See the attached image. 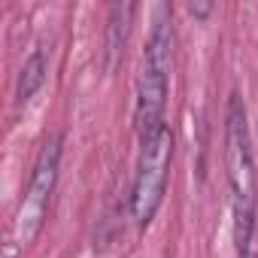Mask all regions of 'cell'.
Returning a JSON list of instances; mask_svg holds the SVG:
<instances>
[{
  "label": "cell",
  "instance_id": "cell-1",
  "mask_svg": "<svg viewBox=\"0 0 258 258\" xmlns=\"http://www.w3.org/2000/svg\"><path fill=\"white\" fill-rule=\"evenodd\" d=\"M173 67V28L167 22V10L158 13L149 46H146V58H143V70L137 79V109H134V124L140 143L155 137L164 127V106H167V76Z\"/></svg>",
  "mask_w": 258,
  "mask_h": 258
},
{
  "label": "cell",
  "instance_id": "cell-4",
  "mask_svg": "<svg viewBox=\"0 0 258 258\" xmlns=\"http://www.w3.org/2000/svg\"><path fill=\"white\" fill-rule=\"evenodd\" d=\"M134 4H112L109 7V19H106V49H103V61H106V73L115 70V64L124 55L127 46V34H131V19H134Z\"/></svg>",
  "mask_w": 258,
  "mask_h": 258
},
{
  "label": "cell",
  "instance_id": "cell-3",
  "mask_svg": "<svg viewBox=\"0 0 258 258\" xmlns=\"http://www.w3.org/2000/svg\"><path fill=\"white\" fill-rule=\"evenodd\" d=\"M58 164H61V137L52 134L37 161H34V173H31V182H28V191L19 204V213H16V240L22 246L34 243L46 225V213H49V201H52V191H55V182H58Z\"/></svg>",
  "mask_w": 258,
  "mask_h": 258
},
{
  "label": "cell",
  "instance_id": "cell-2",
  "mask_svg": "<svg viewBox=\"0 0 258 258\" xmlns=\"http://www.w3.org/2000/svg\"><path fill=\"white\" fill-rule=\"evenodd\" d=\"M170 161H173V134L164 124L155 137L140 143V161H137V176H134V191H131V216L140 228H146L155 219L164 201Z\"/></svg>",
  "mask_w": 258,
  "mask_h": 258
},
{
  "label": "cell",
  "instance_id": "cell-7",
  "mask_svg": "<svg viewBox=\"0 0 258 258\" xmlns=\"http://www.w3.org/2000/svg\"><path fill=\"white\" fill-rule=\"evenodd\" d=\"M188 13H191V16H207V13H210V7H195V4H191V7H188Z\"/></svg>",
  "mask_w": 258,
  "mask_h": 258
},
{
  "label": "cell",
  "instance_id": "cell-6",
  "mask_svg": "<svg viewBox=\"0 0 258 258\" xmlns=\"http://www.w3.org/2000/svg\"><path fill=\"white\" fill-rule=\"evenodd\" d=\"M19 249H22V243H19L16 237H10V240L4 243V258H19Z\"/></svg>",
  "mask_w": 258,
  "mask_h": 258
},
{
  "label": "cell",
  "instance_id": "cell-5",
  "mask_svg": "<svg viewBox=\"0 0 258 258\" xmlns=\"http://www.w3.org/2000/svg\"><path fill=\"white\" fill-rule=\"evenodd\" d=\"M46 67H49L46 46H40V49L25 61V67H22V73H19V85H16V103H19V106L28 103V100L40 91V85H43V79H46Z\"/></svg>",
  "mask_w": 258,
  "mask_h": 258
}]
</instances>
